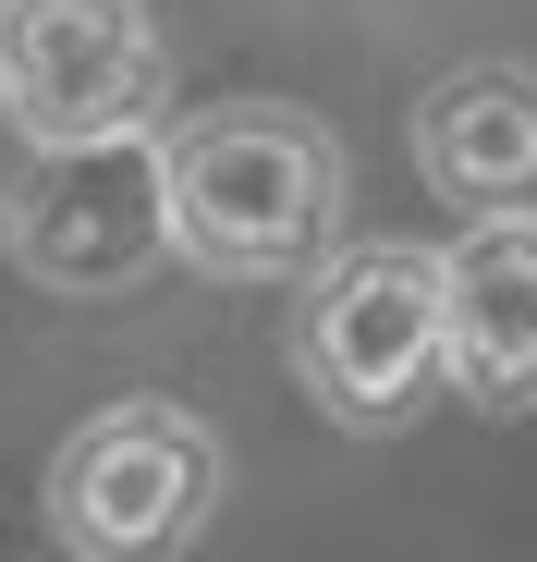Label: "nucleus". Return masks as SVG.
I'll use <instances>...</instances> for the list:
<instances>
[{"mask_svg": "<svg viewBox=\"0 0 537 562\" xmlns=\"http://www.w3.org/2000/svg\"><path fill=\"white\" fill-rule=\"evenodd\" d=\"M171 257L208 281H318L342 257V135L294 99H208L159 123Z\"/></svg>", "mask_w": 537, "mask_h": 562, "instance_id": "f257e3e1", "label": "nucleus"}, {"mask_svg": "<svg viewBox=\"0 0 537 562\" xmlns=\"http://www.w3.org/2000/svg\"><path fill=\"white\" fill-rule=\"evenodd\" d=\"M159 86H171V49L147 0H0V123L37 159L159 135Z\"/></svg>", "mask_w": 537, "mask_h": 562, "instance_id": "f03ea898", "label": "nucleus"}, {"mask_svg": "<svg viewBox=\"0 0 537 562\" xmlns=\"http://www.w3.org/2000/svg\"><path fill=\"white\" fill-rule=\"evenodd\" d=\"M220 514V440L184 404H111L49 464V526L73 562H184Z\"/></svg>", "mask_w": 537, "mask_h": 562, "instance_id": "7ed1b4c3", "label": "nucleus"}, {"mask_svg": "<svg viewBox=\"0 0 537 562\" xmlns=\"http://www.w3.org/2000/svg\"><path fill=\"white\" fill-rule=\"evenodd\" d=\"M306 392L342 428H403L439 380V257L427 245H342L306 281V330H294Z\"/></svg>", "mask_w": 537, "mask_h": 562, "instance_id": "20e7f679", "label": "nucleus"}, {"mask_svg": "<svg viewBox=\"0 0 537 562\" xmlns=\"http://www.w3.org/2000/svg\"><path fill=\"white\" fill-rule=\"evenodd\" d=\"M13 257L49 294H123L171 257V183H159V135L135 147H85V159H37V183L13 196Z\"/></svg>", "mask_w": 537, "mask_h": 562, "instance_id": "39448f33", "label": "nucleus"}, {"mask_svg": "<svg viewBox=\"0 0 537 562\" xmlns=\"http://www.w3.org/2000/svg\"><path fill=\"white\" fill-rule=\"evenodd\" d=\"M439 380L477 416H537V221L439 245Z\"/></svg>", "mask_w": 537, "mask_h": 562, "instance_id": "423d86ee", "label": "nucleus"}, {"mask_svg": "<svg viewBox=\"0 0 537 562\" xmlns=\"http://www.w3.org/2000/svg\"><path fill=\"white\" fill-rule=\"evenodd\" d=\"M415 171L439 209L477 221H537V74L525 61H465L415 99Z\"/></svg>", "mask_w": 537, "mask_h": 562, "instance_id": "0eeeda50", "label": "nucleus"}, {"mask_svg": "<svg viewBox=\"0 0 537 562\" xmlns=\"http://www.w3.org/2000/svg\"><path fill=\"white\" fill-rule=\"evenodd\" d=\"M0 221H13V209H0Z\"/></svg>", "mask_w": 537, "mask_h": 562, "instance_id": "6e6552de", "label": "nucleus"}]
</instances>
